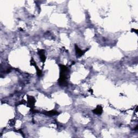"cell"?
Wrapping results in <instances>:
<instances>
[{"instance_id":"6da1fadb","label":"cell","mask_w":138,"mask_h":138,"mask_svg":"<svg viewBox=\"0 0 138 138\" xmlns=\"http://www.w3.org/2000/svg\"><path fill=\"white\" fill-rule=\"evenodd\" d=\"M66 72H60V77L59 78L58 80V82L60 86H67V77L66 76Z\"/></svg>"},{"instance_id":"7a4b0ae2","label":"cell","mask_w":138,"mask_h":138,"mask_svg":"<svg viewBox=\"0 0 138 138\" xmlns=\"http://www.w3.org/2000/svg\"><path fill=\"white\" fill-rule=\"evenodd\" d=\"M74 47H75V50H76V55L77 56V57H81L82 56L84 55L85 53L87 51L89 50V49H87L85 50H81L77 45H75Z\"/></svg>"},{"instance_id":"3957f363","label":"cell","mask_w":138,"mask_h":138,"mask_svg":"<svg viewBox=\"0 0 138 138\" xmlns=\"http://www.w3.org/2000/svg\"><path fill=\"white\" fill-rule=\"evenodd\" d=\"M30 63H31V65H33V66H34L35 67V68L36 69V71H37V76H39V77L42 76V72L39 68H38V66H37V64H36V62H35V60L32 58V59H31V60Z\"/></svg>"},{"instance_id":"277c9868","label":"cell","mask_w":138,"mask_h":138,"mask_svg":"<svg viewBox=\"0 0 138 138\" xmlns=\"http://www.w3.org/2000/svg\"><path fill=\"white\" fill-rule=\"evenodd\" d=\"M38 54L40 56V58L41 62L42 63H44L46 60V57L45 55V52L44 50H39L38 51Z\"/></svg>"},{"instance_id":"5b68a950","label":"cell","mask_w":138,"mask_h":138,"mask_svg":"<svg viewBox=\"0 0 138 138\" xmlns=\"http://www.w3.org/2000/svg\"><path fill=\"white\" fill-rule=\"evenodd\" d=\"M36 100L32 96H28V102L29 106L31 108V109L33 108V106L35 105Z\"/></svg>"},{"instance_id":"8992f818","label":"cell","mask_w":138,"mask_h":138,"mask_svg":"<svg viewBox=\"0 0 138 138\" xmlns=\"http://www.w3.org/2000/svg\"><path fill=\"white\" fill-rule=\"evenodd\" d=\"M103 111V107H101L100 105H98L97 106V107L92 111V112H93V113L96 114L100 115L102 114Z\"/></svg>"},{"instance_id":"52a82bcc","label":"cell","mask_w":138,"mask_h":138,"mask_svg":"<svg viewBox=\"0 0 138 138\" xmlns=\"http://www.w3.org/2000/svg\"><path fill=\"white\" fill-rule=\"evenodd\" d=\"M44 113L45 114L49 115H55L59 114V113L57 111H55V110L48 111V112H46Z\"/></svg>"},{"instance_id":"ba28073f","label":"cell","mask_w":138,"mask_h":138,"mask_svg":"<svg viewBox=\"0 0 138 138\" xmlns=\"http://www.w3.org/2000/svg\"><path fill=\"white\" fill-rule=\"evenodd\" d=\"M132 32H135L136 33H138V30L134 29H132Z\"/></svg>"}]
</instances>
